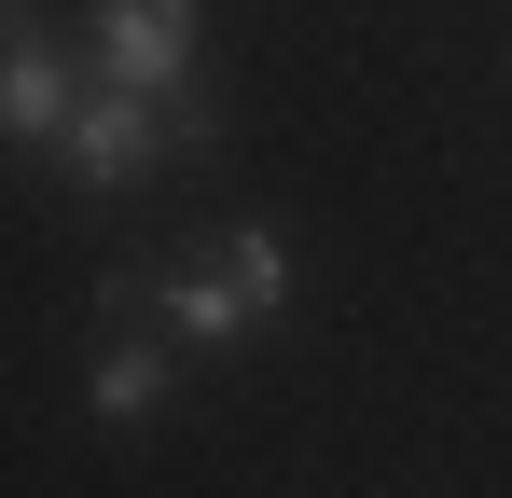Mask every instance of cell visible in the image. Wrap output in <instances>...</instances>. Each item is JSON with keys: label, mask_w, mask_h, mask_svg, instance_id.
<instances>
[{"label": "cell", "mask_w": 512, "mask_h": 498, "mask_svg": "<svg viewBox=\"0 0 512 498\" xmlns=\"http://www.w3.org/2000/svg\"><path fill=\"white\" fill-rule=\"evenodd\" d=\"M194 125H208L194 97H139V83H111V70H97L84 97H70V125H56V166H70L84 194H139V180H153V166H167Z\"/></svg>", "instance_id": "obj_1"}, {"label": "cell", "mask_w": 512, "mask_h": 498, "mask_svg": "<svg viewBox=\"0 0 512 498\" xmlns=\"http://www.w3.org/2000/svg\"><path fill=\"white\" fill-rule=\"evenodd\" d=\"M97 70L139 97H194V0H97Z\"/></svg>", "instance_id": "obj_2"}, {"label": "cell", "mask_w": 512, "mask_h": 498, "mask_svg": "<svg viewBox=\"0 0 512 498\" xmlns=\"http://www.w3.org/2000/svg\"><path fill=\"white\" fill-rule=\"evenodd\" d=\"M153 319L180 332V346H250V291H236V263H167V277H153Z\"/></svg>", "instance_id": "obj_3"}, {"label": "cell", "mask_w": 512, "mask_h": 498, "mask_svg": "<svg viewBox=\"0 0 512 498\" xmlns=\"http://www.w3.org/2000/svg\"><path fill=\"white\" fill-rule=\"evenodd\" d=\"M70 97H84V83H70V56H56V42H28V56L0 70V139H14V153H56Z\"/></svg>", "instance_id": "obj_4"}, {"label": "cell", "mask_w": 512, "mask_h": 498, "mask_svg": "<svg viewBox=\"0 0 512 498\" xmlns=\"http://www.w3.org/2000/svg\"><path fill=\"white\" fill-rule=\"evenodd\" d=\"M84 402L111 415V429H139V415L167 402V346H153V332H111V346H97V374H84Z\"/></svg>", "instance_id": "obj_5"}, {"label": "cell", "mask_w": 512, "mask_h": 498, "mask_svg": "<svg viewBox=\"0 0 512 498\" xmlns=\"http://www.w3.org/2000/svg\"><path fill=\"white\" fill-rule=\"evenodd\" d=\"M222 263H236L250 319H277V305H291V236H277V222H236V236H222Z\"/></svg>", "instance_id": "obj_6"}, {"label": "cell", "mask_w": 512, "mask_h": 498, "mask_svg": "<svg viewBox=\"0 0 512 498\" xmlns=\"http://www.w3.org/2000/svg\"><path fill=\"white\" fill-rule=\"evenodd\" d=\"M28 42H42V14H28V0H0V70H14Z\"/></svg>", "instance_id": "obj_7"}]
</instances>
